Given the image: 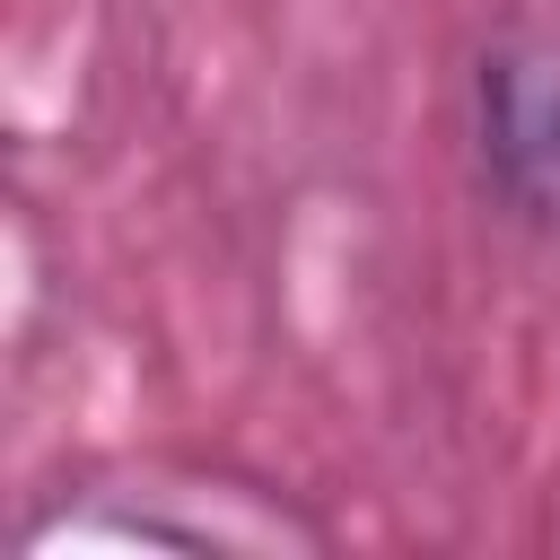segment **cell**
<instances>
[{
	"label": "cell",
	"instance_id": "obj_1",
	"mask_svg": "<svg viewBox=\"0 0 560 560\" xmlns=\"http://www.w3.org/2000/svg\"><path fill=\"white\" fill-rule=\"evenodd\" d=\"M472 140L525 228H560V18L516 9L472 61Z\"/></svg>",
	"mask_w": 560,
	"mask_h": 560
}]
</instances>
